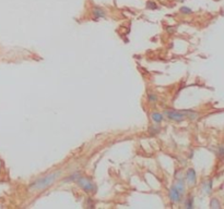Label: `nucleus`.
Here are the masks:
<instances>
[{"mask_svg": "<svg viewBox=\"0 0 224 209\" xmlns=\"http://www.w3.org/2000/svg\"><path fill=\"white\" fill-rule=\"evenodd\" d=\"M60 174H61V171L59 170V171H55V172H53V173L48 174V175H46V177H41V179H39V180H36L31 183L29 190L34 191V192L44 190V188H46L47 186H49V185H51V184L54 183L55 181L60 177Z\"/></svg>", "mask_w": 224, "mask_h": 209, "instance_id": "1", "label": "nucleus"}, {"mask_svg": "<svg viewBox=\"0 0 224 209\" xmlns=\"http://www.w3.org/2000/svg\"><path fill=\"white\" fill-rule=\"evenodd\" d=\"M76 182H77L78 185H79L84 192H87V193H96V191H97V186H96L95 184L93 183L90 179H87V177H79Z\"/></svg>", "mask_w": 224, "mask_h": 209, "instance_id": "2", "label": "nucleus"}, {"mask_svg": "<svg viewBox=\"0 0 224 209\" xmlns=\"http://www.w3.org/2000/svg\"><path fill=\"white\" fill-rule=\"evenodd\" d=\"M168 197H170V199L172 203H180V202H182V195L179 193L178 191H177V188L175 187V185H174V186L171 187L170 191H168Z\"/></svg>", "mask_w": 224, "mask_h": 209, "instance_id": "3", "label": "nucleus"}, {"mask_svg": "<svg viewBox=\"0 0 224 209\" xmlns=\"http://www.w3.org/2000/svg\"><path fill=\"white\" fill-rule=\"evenodd\" d=\"M186 180L188 182V184L194 185L196 183V171L194 169H188L187 173H186Z\"/></svg>", "mask_w": 224, "mask_h": 209, "instance_id": "4", "label": "nucleus"}, {"mask_svg": "<svg viewBox=\"0 0 224 209\" xmlns=\"http://www.w3.org/2000/svg\"><path fill=\"white\" fill-rule=\"evenodd\" d=\"M93 14H94V18H95V19H104V18H106L105 11H104L102 8H99V7H95V8L93 9Z\"/></svg>", "mask_w": 224, "mask_h": 209, "instance_id": "5", "label": "nucleus"}, {"mask_svg": "<svg viewBox=\"0 0 224 209\" xmlns=\"http://www.w3.org/2000/svg\"><path fill=\"white\" fill-rule=\"evenodd\" d=\"M175 187L177 188V191H178L179 193L182 194V195H184V193H185V183H184L182 179H178L177 183L175 184Z\"/></svg>", "mask_w": 224, "mask_h": 209, "instance_id": "6", "label": "nucleus"}, {"mask_svg": "<svg viewBox=\"0 0 224 209\" xmlns=\"http://www.w3.org/2000/svg\"><path fill=\"white\" fill-rule=\"evenodd\" d=\"M202 190H203V192H205V194H210V193H211L212 181L209 180V181H207V182H205V183H203V185H202Z\"/></svg>", "mask_w": 224, "mask_h": 209, "instance_id": "7", "label": "nucleus"}, {"mask_svg": "<svg viewBox=\"0 0 224 209\" xmlns=\"http://www.w3.org/2000/svg\"><path fill=\"white\" fill-rule=\"evenodd\" d=\"M151 118H152L153 122H155V123H161L163 121V116L161 113H159V112H153V113L151 114Z\"/></svg>", "mask_w": 224, "mask_h": 209, "instance_id": "8", "label": "nucleus"}, {"mask_svg": "<svg viewBox=\"0 0 224 209\" xmlns=\"http://www.w3.org/2000/svg\"><path fill=\"white\" fill-rule=\"evenodd\" d=\"M79 177H80V172H76V173L71 174L69 177H67V179L64 181V183H66V182H71V181H77Z\"/></svg>", "mask_w": 224, "mask_h": 209, "instance_id": "9", "label": "nucleus"}, {"mask_svg": "<svg viewBox=\"0 0 224 209\" xmlns=\"http://www.w3.org/2000/svg\"><path fill=\"white\" fill-rule=\"evenodd\" d=\"M210 207L211 208H221V204L217 198H213L211 200V203H210Z\"/></svg>", "mask_w": 224, "mask_h": 209, "instance_id": "10", "label": "nucleus"}, {"mask_svg": "<svg viewBox=\"0 0 224 209\" xmlns=\"http://www.w3.org/2000/svg\"><path fill=\"white\" fill-rule=\"evenodd\" d=\"M147 8H148V9H150V10H155V9H157V3L154 2V1H148V2H147Z\"/></svg>", "mask_w": 224, "mask_h": 209, "instance_id": "11", "label": "nucleus"}, {"mask_svg": "<svg viewBox=\"0 0 224 209\" xmlns=\"http://www.w3.org/2000/svg\"><path fill=\"white\" fill-rule=\"evenodd\" d=\"M219 158H224V145H220L218 148Z\"/></svg>", "mask_w": 224, "mask_h": 209, "instance_id": "12", "label": "nucleus"}, {"mask_svg": "<svg viewBox=\"0 0 224 209\" xmlns=\"http://www.w3.org/2000/svg\"><path fill=\"white\" fill-rule=\"evenodd\" d=\"M160 132V129L159 127H149V133L150 134H152V135H154V134H157Z\"/></svg>", "mask_w": 224, "mask_h": 209, "instance_id": "13", "label": "nucleus"}, {"mask_svg": "<svg viewBox=\"0 0 224 209\" xmlns=\"http://www.w3.org/2000/svg\"><path fill=\"white\" fill-rule=\"evenodd\" d=\"M180 12L184 13V14H190V13H192V10L190 8H188V7H182Z\"/></svg>", "mask_w": 224, "mask_h": 209, "instance_id": "14", "label": "nucleus"}, {"mask_svg": "<svg viewBox=\"0 0 224 209\" xmlns=\"http://www.w3.org/2000/svg\"><path fill=\"white\" fill-rule=\"evenodd\" d=\"M148 99H149V102H155L157 100V95H154V94H149V95H148Z\"/></svg>", "mask_w": 224, "mask_h": 209, "instance_id": "15", "label": "nucleus"}, {"mask_svg": "<svg viewBox=\"0 0 224 209\" xmlns=\"http://www.w3.org/2000/svg\"><path fill=\"white\" fill-rule=\"evenodd\" d=\"M192 198H188V199L186 200V203H185V207L186 208H192Z\"/></svg>", "mask_w": 224, "mask_h": 209, "instance_id": "16", "label": "nucleus"}, {"mask_svg": "<svg viewBox=\"0 0 224 209\" xmlns=\"http://www.w3.org/2000/svg\"><path fill=\"white\" fill-rule=\"evenodd\" d=\"M174 31H175V29H170V27L167 29V32H168V33H173Z\"/></svg>", "mask_w": 224, "mask_h": 209, "instance_id": "17", "label": "nucleus"}, {"mask_svg": "<svg viewBox=\"0 0 224 209\" xmlns=\"http://www.w3.org/2000/svg\"><path fill=\"white\" fill-rule=\"evenodd\" d=\"M178 1H185V0H178Z\"/></svg>", "mask_w": 224, "mask_h": 209, "instance_id": "18", "label": "nucleus"}]
</instances>
